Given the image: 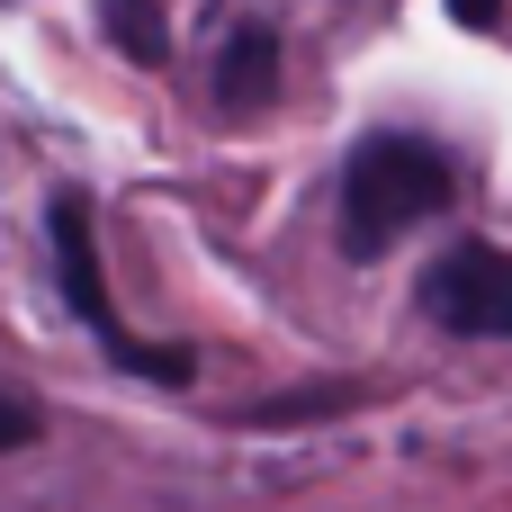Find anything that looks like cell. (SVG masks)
Instances as JSON below:
<instances>
[{
    "mask_svg": "<svg viewBox=\"0 0 512 512\" xmlns=\"http://www.w3.org/2000/svg\"><path fill=\"white\" fill-rule=\"evenodd\" d=\"M270 90H279V27L243 18L225 36V54H216V108L225 117H252V108H270Z\"/></svg>",
    "mask_w": 512,
    "mask_h": 512,
    "instance_id": "4",
    "label": "cell"
},
{
    "mask_svg": "<svg viewBox=\"0 0 512 512\" xmlns=\"http://www.w3.org/2000/svg\"><path fill=\"white\" fill-rule=\"evenodd\" d=\"M99 9H108V36H117V54H135V63H162V54H171V36H162L153 0H99Z\"/></svg>",
    "mask_w": 512,
    "mask_h": 512,
    "instance_id": "5",
    "label": "cell"
},
{
    "mask_svg": "<svg viewBox=\"0 0 512 512\" xmlns=\"http://www.w3.org/2000/svg\"><path fill=\"white\" fill-rule=\"evenodd\" d=\"M450 18H459V27H477V36H486V27H495V18H504V0H450Z\"/></svg>",
    "mask_w": 512,
    "mask_h": 512,
    "instance_id": "8",
    "label": "cell"
},
{
    "mask_svg": "<svg viewBox=\"0 0 512 512\" xmlns=\"http://www.w3.org/2000/svg\"><path fill=\"white\" fill-rule=\"evenodd\" d=\"M450 198H459V162L432 135H360L342 162V207H333L342 252L378 261V252H396V234H414Z\"/></svg>",
    "mask_w": 512,
    "mask_h": 512,
    "instance_id": "1",
    "label": "cell"
},
{
    "mask_svg": "<svg viewBox=\"0 0 512 512\" xmlns=\"http://www.w3.org/2000/svg\"><path fill=\"white\" fill-rule=\"evenodd\" d=\"M54 279H63V306L81 315V333H90L117 369L162 378V387H189L198 360H189L180 342H135V333L117 324V297H108V279H99V234H90V198H81V189L54 198Z\"/></svg>",
    "mask_w": 512,
    "mask_h": 512,
    "instance_id": "2",
    "label": "cell"
},
{
    "mask_svg": "<svg viewBox=\"0 0 512 512\" xmlns=\"http://www.w3.org/2000/svg\"><path fill=\"white\" fill-rule=\"evenodd\" d=\"M333 405H360V387H306V396H279V405H261V423H297V414H333Z\"/></svg>",
    "mask_w": 512,
    "mask_h": 512,
    "instance_id": "6",
    "label": "cell"
},
{
    "mask_svg": "<svg viewBox=\"0 0 512 512\" xmlns=\"http://www.w3.org/2000/svg\"><path fill=\"white\" fill-rule=\"evenodd\" d=\"M27 441H45V414H36L27 396L0 387V450H27Z\"/></svg>",
    "mask_w": 512,
    "mask_h": 512,
    "instance_id": "7",
    "label": "cell"
},
{
    "mask_svg": "<svg viewBox=\"0 0 512 512\" xmlns=\"http://www.w3.org/2000/svg\"><path fill=\"white\" fill-rule=\"evenodd\" d=\"M423 306H432L441 333L512 342V252H495V243H450L423 270Z\"/></svg>",
    "mask_w": 512,
    "mask_h": 512,
    "instance_id": "3",
    "label": "cell"
}]
</instances>
